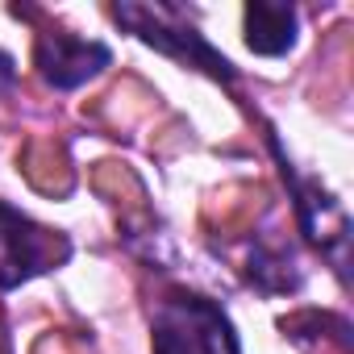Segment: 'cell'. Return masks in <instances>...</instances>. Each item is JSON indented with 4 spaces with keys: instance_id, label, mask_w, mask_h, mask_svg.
<instances>
[{
    "instance_id": "obj_6",
    "label": "cell",
    "mask_w": 354,
    "mask_h": 354,
    "mask_svg": "<svg viewBox=\"0 0 354 354\" xmlns=\"http://www.w3.org/2000/svg\"><path fill=\"white\" fill-rule=\"evenodd\" d=\"M246 279H250L259 292L283 296V292H296V288L304 283V271H300L292 246H250Z\"/></svg>"
},
{
    "instance_id": "obj_5",
    "label": "cell",
    "mask_w": 354,
    "mask_h": 354,
    "mask_svg": "<svg viewBox=\"0 0 354 354\" xmlns=\"http://www.w3.org/2000/svg\"><path fill=\"white\" fill-rule=\"evenodd\" d=\"M242 26H246V46L263 59L288 55L300 34L296 5H288V0H250L242 13Z\"/></svg>"
},
{
    "instance_id": "obj_3",
    "label": "cell",
    "mask_w": 354,
    "mask_h": 354,
    "mask_svg": "<svg viewBox=\"0 0 354 354\" xmlns=\"http://www.w3.org/2000/svg\"><path fill=\"white\" fill-rule=\"evenodd\" d=\"M113 63V50L104 42L67 34V30H42L34 42V67L46 88L55 92H75L88 80H96Z\"/></svg>"
},
{
    "instance_id": "obj_8",
    "label": "cell",
    "mask_w": 354,
    "mask_h": 354,
    "mask_svg": "<svg viewBox=\"0 0 354 354\" xmlns=\"http://www.w3.org/2000/svg\"><path fill=\"white\" fill-rule=\"evenodd\" d=\"M13 84H17V63H13L9 50H0V96H5Z\"/></svg>"
},
{
    "instance_id": "obj_1",
    "label": "cell",
    "mask_w": 354,
    "mask_h": 354,
    "mask_svg": "<svg viewBox=\"0 0 354 354\" xmlns=\"http://www.w3.org/2000/svg\"><path fill=\"white\" fill-rule=\"evenodd\" d=\"M113 17L117 26H125L138 42L154 46L158 55L175 59L180 67H192V71H205L209 80H221V84H234L238 80V67L175 9V5H113Z\"/></svg>"
},
{
    "instance_id": "obj_4",
    "label": "cell",
    "mask_w": 354,
    "mask_h": 354,
    "mask_svg": "<svg viewBox=\"0 0 354 354\" xmlns=\"http://www.w3.org/2000/svg\"><path fill=\"white\" fill-rule=\"evenodd\" d=\"M271 146H275V158H279L283 180L292 184L300 230H304V234H308V242H313V246H321V250L337 263V271H342V254H346V242H350V221H346V209H342V205H337V201L321 188V184L300 180L296 167L288 162V154L279 150V142H275V138H271Z\"/></svg>"
},
{
    "instance_id": "obj_2",
    "label": "cell",
    "mask_w": 354,
    "mask_h": 354,
    "mask_svg": "<svg viewBox=\"0 0 354 354\" xmlns=\"http://www.w3.org/2000/svg\"><path fill=\"white\" fill-rule=\"evenodd\" d=\"M71 259V238L63 230L38 225L21 209L0 201V292H13Z\"/></svg>"
},
{
    "instance_id": "obj_7",
    "label": "cell",
    "mask_w": 354,
    "mask_h": 354,
    "mask_svg": "<svg viewBox=\"0 0 354 354\" xmlns=\"http://www.w3.org/2000/svg\"><path fill=\"white\" fill-rule=\"evenodd\" d=\"M154 354H201L184 333H180V325H171L162 313L154 317Z\"/></svg>"
}]
</instances>
